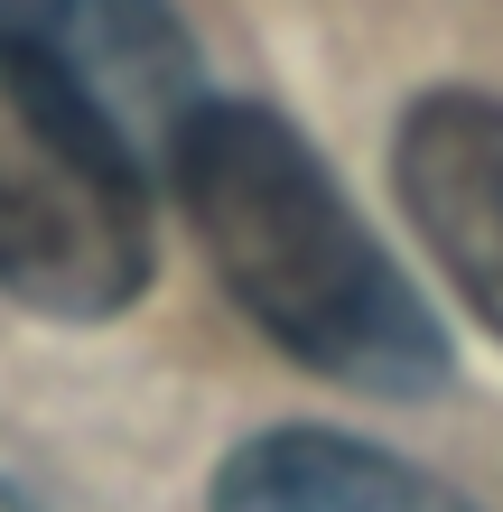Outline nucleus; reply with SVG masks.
Returning a JSON list of instances; mask_svg holds the SVG:
<instances>
[{"label": "nucleus", "instance_id": "nucleus-1", "mask_svg": "<svg viewBox=\"0 0 503 512\" xmlns=\"http://www.w3.org/2000/svg\"><path fill=\"white\" fill-rule=\"evenodd\" d=\"M159 168L187 196L205 261L280 354L373 401H420L448 382V336L429 298L401 280V261L364 233L327 159L280 112L205 94Z\"/></svg>", "mask_w": 503, "mask_h": 512}, {"label": "nucleus", "instance_id": "nucleus-2", "mask_svg": "<svg viewBox=\"0 0 503 512\" xmlns=\"http://www.w3.org/2000/svg\"><path fill=\"white\" fill-rule=\"evenodd\" d=\"M0 289L38 317H112L150 289V159L10 47H0Z\"/></svg>", "mask_w": 503, "mask_h": 512}, {"label": "nucleus", "instance_id": "nucleus-3", "mask_svg": "<svg viewBox=\"0 0 503 512\" xmlns=\"http://www.w3.org/2000/svg\"><path fill=\"white\" fill-rule=\"evenodd\" d=\"M0 47L94 103L140 159H168L177 122L205 103L196 47L168 0H0Z\"/></svg>", "mask_w": 503, "mask_h": 512}, {"label": "nucleus", "instance_id": "nucleus-4", "mask_svg": "<svg viewBox=\"0 0 503 512\" xmlns=\"http://www.w3.org/2000/svg\"><path fill=\"white\" fill-rule=\"evenodd\" d=\"M392 187L457 298L503 336V103L466 84L420 94L392 140Z\"/></svg>", "mask_w": 503, "mask_h": 512}, {"label": "nucleus", "instance_id": "nucleus-5", "mask_svg": "<svg viewBox=\"0 0 503 512\" xmlns=\"http://www.w3.org/2000/svg\"><path fill=\"white\" fill-rule=\"evenodd\" d=\"M205 512H476L457 485L336 429H261L215 466Z\"/></svg>", "mask_w": 503, "mask_h": 512}, {"label": "nucleus", "instance_id": "nucleus-6", "mask_svg": "<svg viewBox=\"0 0 503 512\" xmlns=\"http://www.w3.org/2000/svg\"><path fill=\"white\" fill-rule=\"evenodd\" d=\"M0 512H38V503H28V494H19V485H0Z\"/></svg>", "mask_w": 503, "mask_h": 512}]
</instances>
